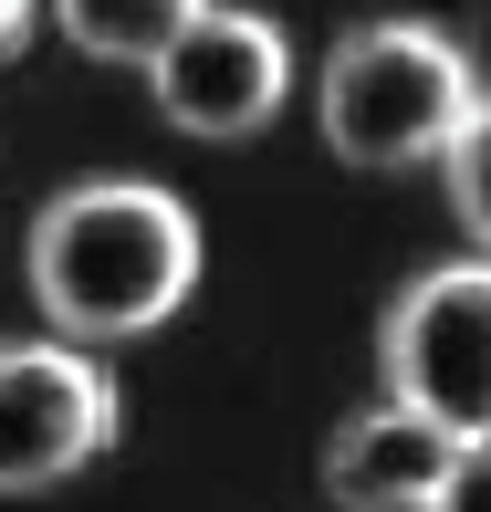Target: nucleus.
<instances>
[{"instance_id": "f257e3e1", "label": "nucleus", "mask_w": 491, "mask_h": 512, "mask_svg": "<svg viewBox=\"0 0 491 512\" xmlns=\"http://www.w3.org/2000/svg\"><path fill=\"white\" fill-rule=\"evenodd\" d=\"M32 304L63 345H126L199 293V220L147 178H84L32 209Z\"/></svg>"}, {"instance_id": "1a4fd4ad", "label": "nucleus", "mask_w": 491, "mask_h": 512, "mask_svg": "<svg viewBox=\"0 0 491 512\" xmlns=\"http://www.w3.org/2000/svg\"><path fill=\"white\" fill-rule=\"evenodd\" d=\"M429 512H491V439H460V460L429 492Z\"/></svg>"}, {"instance_id": "7ed1b4c3", "label": "nucleus", "mask_w": 491, "mask_h": 512, "mask_svg": "<svg viewBox=\"0 0 491 512\" xmlns=\"http://www.w3.org/2000/svg\"><path fill=\"white\" fill-rule=\"evenodd\" d=\"M387 398L418 408L450 439H491V262H439L418 283H397L377 324Z\"/></svg>"}, {"instance_id": "f03ea898", "label": "nucleus", "mask_w": 491, "mask_h": 512, "mask_svg": "<svg viewBox=\"0 0 491 512\" xmlns=\"http://www.w3.org/2000/svg\"><path fill=\"white\" fill-rule=\"evenodd\" d=\"M481 105V74L450 32L429 21H356V32L324 53V95H314V126L345 168L366 178H397V168H429L450 157V136L471 126Z\"/></svg>"}, {"instance_id": "0eeeda50", "label": "nucleus", "mask_w": 491, "mask_h": 512, "mask_svg": "<svg viewBox=\"0 0 491 512\" xmlns=\"http://www.w3.org/2000/svg\"><path fill=\"white\" fill-rule=\"evenodd\" d=\"M42 11L63 21V42L95 63H136V74H157L168 63V42L189 32L209 0H42Z\"/></svg>"}, {"instance_id": "6e6552de", "label": "nucleus", "mask_w": 491, "mask_h": 512, "mask_svg": "<svg viewBox=\"0 0 491 512\" xmlns=\"http://www.w3.org/2000/svg\"><path fill=\"white\" fill-rule=\"evenodd\" d=\"M439 168H450V209H460V230H471V251L491 262V95L471 105V126L450 136Z\"/></svg>"}, {"instance_id": "9d476101", "label": "nucleus", "mask_w": 491, "mask_h": 512, "mask_svg": "<svg viewBox=\"0 0 491 512\" xmlns=\"http://www.w3.org/2000/svg\"><path fill=\"white\" fill-rule=\"evenodd\" d=\"M32 11H42V0H0V63H11L21 42H32Z\"/></svg>"}, {"instance_id": "20e7f679", "label": "nucleus", "mask_w": 491, "mask_h": 512, "mask_svg": "<svg viewBox=\"0 0 491 512\" xmlns=\"http://www.w3.org/2000/svg\"><path fill=\"white\" fill-rule=\"evenodd\" d=\"M115 450V377L95 345H0V502L53 492Z\"/></svg>"}, {"instance_id": "39448f33", "label": "nucleus", "mask_w": 491, "mask_h": 512, "mask_svg": "<svg viewBox=\"0 0 491 512\" xmlns=\"http://www.w3.org/2000/svg\"><path fill=\"white\" fill-rule=\"evenodd\" d=\"M157 115H168L178 136H209V147H230V136H262L272 115H283L293 95V42L272 32L262 11H209L189 21V32L168 42V63L147 74Z\"/></svg>"}, {"instance_id": "423d86ee", "label": "nucleus", "mask_w": 491, "mask_h": 512, "mask_svg": "<svg viewBox=\"0 0 491 512\" xmlns=\"http://www.w3.org/2000/svg\"><path fill=\"white\" fill-rule=\"evenodd\" d=\"M450 460H460L450 429H429L418 408L377 398V408H356L324 439V492L345 512H429V492L450 481Z\"/></svg>"}]
</instances>
